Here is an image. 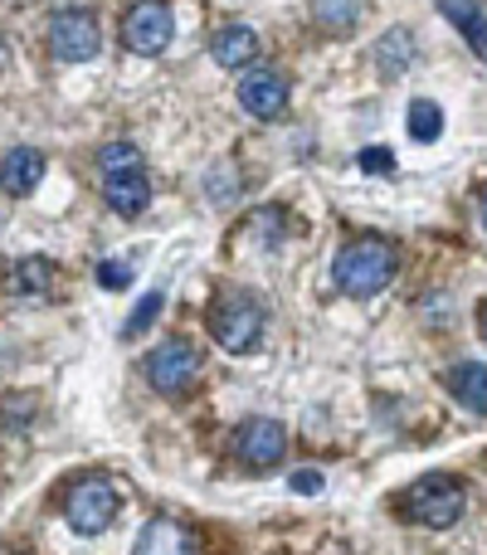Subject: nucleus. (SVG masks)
I'll return each instance as SVG.
<instances>
[{"mask_svg":"<svg viewBox=\"0 0 487 555\" xmlns=\"http://www.w3.org/2000/svg\"><path fill=\"white\" fill-rule=\"evenodd\" d=\"M395 269H400L395 244L381 240V234H361V240H351L336 254V287L346 297H375L381 287H390Z\"/></svg>","mask_w":487,"mask_h":555,"instance_id":"f257e3e1","label":"nucleus"},{"mask_svg":"<svg viewBox=\"0 0 487 555\" xmlns=\"http://www.w3.org/2000/svg\"><path fill=\"white\" fill-rule=\"evenodd\" d=\"M463 502H469V492H463L459 478H449V473H430V478H420L400 498V512H405V521H414V527L449 531L453 521L463 517Z\"/></svg>","mask_w":487,"mask_h":555,"instance_id":"f03ea898","label":"nucleus"},{"mask_svg":"<svg viewBox=\"0 0 487 555\" xmlns=\"http://www.w3.org/2000/svg\"><path fill=\"white\" fill-rule=\"evenodd\" d=\"M210 336L225 346L230 356H244L258 346L264 336V307L254 302L248 293H234V297H220L210 312Z\"/></svg>","mask_w":487,"mask_h":555,"instance_id":"7ed1b4c3","label":"nucleus"},{"mask_svg":"<svg viewBox=\"0 0 487 555\" xmlns=\"http://www.w3.org/2000/svg\"><path fill=\"white\" fill-rule=\"evenodd\" d=\"M117 507H123V492L113 488L107 478H84L74 492H68V527L78 537H103L113 527Z\"/></svg>","mask_w":487,"mask_h":555,"instance_id":"20e7f679","label":"nucleus"},{"mask_svg":"<svg viewBox=\"0 0 487 555\" xmlns=\"http://www.w3.org/2000/svg\"><path fill=\"white\" fill-rule=\"evenodd\" d=\"M176 35V15L166 0H137L123 15V44L142 59H156Z\"/></svg>","mask_w":487,"mask_h":555,"instance_id":"39448f33","label":"nucleus"},{"mask_svg":"<svg viewBox=\"0 0 487 555\" xmlns=\"http://www.w3.org/2000/svg\"><path fill=\"white\" fill-rule=\"evenodd\" d=\"M49 44H54V54L64 59V64H88V59L103 49V29H98L93 10H59L54 20H49Z\"/></svg>","mask_w":487,"mask_h":555,"instance_id":"423d86ee","label":"nucleus"},{"mask_svg":"<svg viewBox=\"0 0 487 555\" xmlns=\"http://www.w3.org/2000/svg\"><path fill=\"white\" fill-rule=\"evenodd\" d=\"M195 375H201V346L181 341V336L166 341V346H156L152 361H146V380H152L162 395H181Z\"/></svg>","mask_w":487,"mask_h":555,"instance_id":"0eeeda50","label":"nucleus"},{"mask_svg":"<svg viewBox=\"0 0 487 555\" xmlns=\"http://www.w3.org/2000/svg\"><path fill=\"white\" fill-rule=\"evenodd\" d=\"M287 98H293V88H287V78L278 74V68H254V74H244V83H240L244 113H254L258 122L283 117L287 113Z\"/></svg>","mask_w":487,"mask_h":555,"instance_id":"6e6552de","label":"nucleus"},{"mask_svg":"<svg viewBox=\"0 0 487 555\" xmlns=\"http://www.w3.org/2000/svg\"><path fill=\"white\" fill-rule=\"evenodd\" d=\"M234 453L248 468H273L287 453V429L278 420H248L240 434H234Z\"/></svg>","mask_w":487,"mask_h":555,"instance_id":"1a4fd4ad","label":"nucleus"},{"mask_svg":"<svg viewBox=\"0 0 487 555\" xmlns=\"http://www.w3.org/2000/svg\"><path fill=\"white\" fill-rule=\"evenodd\" d=\"M103 195L117 215H142L152 205V181H146V171H117L103 176Z\"/></svg>","mask_w":487,"mask_h":555,"instance_id":"9d476101","label":"nucleus"},{"mask_svg":"<svg viewBox=\"0 0 487 555\" xmlns=\"http://www.w3.org/2000/svg\"><path fill=\"white\" fill-rule=\"evenodd\" d=\"M39 181H44V156L29 152V146H20V152H10L5 162H0V191L15 195V201L39 191Z\"/></svg>","mask_w":487,"mask_h":555,"instance_id":"9b49d317","label":"nucleus"},{"mask_svg":"<svg viewBox=\"0 0 487 555\" xmlns=\"http://www.w3.org/2000/svg\"><path fill=\"white\" fill-rule=\"evenodd\" d=\"M449 395L463 404L469 414H487V365L478 361H459L449 375H444Z\"/></svg>","mask_w":487,"mask_h":555,"instance_id":"f8f14e48","label":"nucleus"},{"mask_svg":"<svg viewBox=\"0 0 487 555\" xmlns=\"http://www.w3.org/2000/svg\"><path fill=\"white\" fill-rule=\"evenodd\" d=\"M210 54L220 68H248L258 59V35L248 25H225L220 35L210 39Z\"/></svg>","mask_w":487,"mask_h":555,"instance_id":"ddd939ff","label":"nucleus"},{"mask_svg":"<svg viewBox=\"0 0 487 555\" xmlns=\"http://www.w3.org/2000/svg\"><path fill=\"white\" fill-rule=\"evenodd\" d=\"M439 10L463 29V39H469L473 54L487 59V15H483L478 0H439Z\"/></svg>","mask_w":487,"mask_h":555,"instance_id":"4468645a","label":"nucleus"},{"mask_svg":"<svg viewBox=\"0 0 487 555\" xmlns=\"http://www.w3.org/2000/svg\"><path fill=\"white\" fill-rule=\"evenodd\" d=\"M49 283H54V269L44 259H20L15 269L0 278V287L10 297H39V293H49Z\"/></svg>","mask_w":487,"mask_h":555,"instance_id":"2eb2a0df","label":"nucleus"},{"mask_svg":"<svg viewBox=\"0 0 487 555\" xmlns=\"http://www.w3.org/2000/svg\"><path fill=\"white\" fill-rule=\"evenodd\" d=\"M152 551H195V537L185 527H176V521H152L142 531V541H137V555H152Z\"/></svg>","mask_w":487,"mask_h":555,"instance_id":"dca6fc26","label":"nucleus"},{"mask_svg":"<svg viewBox=\"0 0 487 555\" xmlns=\"http://www.w3.org/2000/svg\"><path fill=\"white\" fill-rule=\"evenodd\" d=\"M356 15H361V0H317V5H312V20L322 29H332V35L351 29Z\"/></svg>","mask_w":487,"mask_h":555,"instance_id":"f3484780","label":"nucleus"},{"mask_svg":"<svg viewBox=\"0 0 487 555\" xmlns=\"http://www.w3.org/2000/svg\"><path fill=\"white\" fill-rule=\"evenodd\" d=\"M98 171L117 176V171H146V166H142V152H137L132 142H113V146L98 152Z\"/></svg>","mask_w":487,"mask_h":555,"instance_id":"a211bd4d","label":"nucleus"},{"mask_svg":"<svg viewBox=\"0 0 487 555\" xmlns=\"http://www.w3.org/2000/svg\"><path fill=\"white\" fill-rule=\"evenodd\" d=\"M439 132H444V113H439V103H414L410 107V137L414 142H439Z\"/></svg>","mask_w":487,"mask_h":555,"instance_id":"6ab92c4d","label":"nucleus"},{"mask_svg":"<svg viewBox=\"0 0 487 555\" xmlns=\"http://www.w3.org/2000/svg\"><path fill=\"white\" fill-rule=\"evenodd\" d=\"M410 54H414V44H410V35H405V29H395V35L381 44V64H390V74H400Z\"/></svg>","mask_w":487,"mask_h":555,"instance_id":"aec40b11","label":"nucleus"},{"mask_svg":"<svg viewBox=\"0 0 487 555\" xmlns=\"http://www.w3.org/2000/svg\"><path fill=\"white\" fill-rule=\"evenodd\" d=\"M162 302H166V297H162V293H146V297H142V302H137L132 322H127V326H123V336H142V332H146V322H152V317H156V312H162Z\"/></svg>","mask_w":487,"mask_h":555,"instance_id":"412c9836","label":"nucleus"},{"mask_svg":"<svg viewBox=\"0 0 487 555\" xmlns=\"http://www.w3.org/2000/svg\"><path fill=\"white\" fill-rule=\"evenodd\" d=\"M98 283H103V287H127V283H132V269H127V263H117V259H107V263H98Z\"/></svg>","mask_w":487,"mask_h":555,"instance_id":"4be33fe9","label":"nucleus"},{"mask_svg":"<svg viewBox=\"0 0 487 555\" xmlns=\"http://www.w3.org/2000/svg\"><path fill=\"white\" fill-rule=\"evenodd\" d=\"M361 166H366L371 176H385V171H395V156L385 152V146H371V152L361 156Z\"/></svg>","mask_w":487,"mask_h":555,"instance_id":"5701e85b","label":"nucleus"},{"mask_svg":"<svg viewBox=\"0 0 487 555\" xmlns=\"http://www.w3.org/2000/svg\"><path fill=\"white\" fill-rule=\"evenodd\" d=\"M293 488H297V492H322V478H317V473H297Z\"/></svg>","mask_w":487,"mask_h":555,"instance_id":"b1692460","label":"nucleus"},{"mask_svg":"<svg viewBox=\"0 0 487 555\" xmlns=\"http://www.w3.org/2000/svg\"><path fill=\"white\" fill-rule=\"evenodd\" d=\"M478 332H483V341H487V302L478 307Z\"/></svg>","mask_w":487,"mask_h":555,"instance_id":"393cba45","label":"nucleus"},{"mask_svg":"<svg viewBox=\"0 0 487 555\" xmlns=\"http://www.w3.org/2000/svg\"><path fill=\"white\" fill-rule=\"evenodd\" d=\"M483 230H487V191H483Z\"/></svg>","mask_w":487,"mask_h":555,"instance_id":"a878e982","label":"nucleus"}]
</instances>
